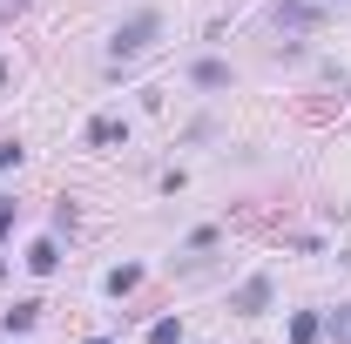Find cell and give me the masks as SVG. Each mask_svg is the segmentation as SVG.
<instances>
[{"instance_id":"cell-3","label":"cell","mask_w":351,"mask_h":344,"mask_svg":"<svg viewBox=\"0 0 351 344\" xmlns=\"http://www.w3.org/2000/svg\"><path fill=\"white\" fill-rule=\"evenodd\" d=\"M317 21H324L317 0H277V27H284V34H311Z\"/></svg>"},{"instance_id":"cell-15","label":"cell","mask_w":351,"mask_h":344,"mask_svg":"<svg viewBox=\"0 0 351 344\" xmlns=\"http://www.w3.org/2000/svg\"><path fill=\"white\" fill-rule=\"evenodd\" d=\"M0 82H7V68H0Z\"/></svg>"},{"instance_id":"cell-9","label":"cell","mask_w":351,"mask_h":344,"mask_svg":"<svg viewBox=\"0 0 351 344\" xmlns=\"http://www.w3.org/2000/svg\"><path fill=\"white\" fill-rule=\"evenodd\" d=\"M324 331H331V338H338V344H351V304H338V310L324 317Z\"/></svg>"},{"instance_id":"cell-10","label":"cell","mask_w":351,"mask_h":344,"mask_svg":"<svg viewBox=\"0 0 351 344\" xmlns=\"http://www.w3.org/2000/svg\"><path fill=\"white\" fill-rule=\"evenodd\" d=\"M149 344H182V324H176V317H156V324H149Z\"/></svg>"},{"instance_id":"cell-13","label":"cell","mask_w":351,"mask_h":344,"mask_svg":"<svg viewBox=\"0 0 351 344\" xmlns=\"http://www.w3.org/2000/svg\"><path fill=\"white\" fill-rule=\"evenodd\" d=\"M7 223H14V203H7V196H0V230H7Z\"/></svg>"},{"instance_id":"cell-5","label":"cell","mask_w":351,"mask_h":344,"mask_svg":"<svg viewBox=\"0 0 351 344\" xmlns=\"http://www.w3.org/2000/svg\"><path fill=\"white\" fill-rule=\"evenodd\" d=\"M189 82H196V88H230V61H196Z\"/></svg>"},{"instance_id":"cell-2","label":"cell","mask_w":351,"mask_h":344,"mask_svg":"<svg viewBox=\"0 0 351 344\" xmlns=\"http://www.w3.org/2000/svg\"><path fill=\"white\" fill-rule=\"evenodd\" d=\"M270 297H277V284H270V270H257V277H243V284L230 291V310L257 317V310H270Z\"/></svg>"},{"instance_id":"cell-4","label":"cell","mask_w":351,"mask_h":344,"mask_svg":"<svg viewBox=\"0 0 351 344\" xmlns=\"http://www.w3.org/2000/svg\"><path fill=\"white\" fill-rule=\"evenodd\" d=\"M135 284H142V263H122V270H108V277H101V291H108V297H129Z\"/></svg>"},{"instance_id":"cell-11","label":"cell","mask_w":351,"mask_h":344,"mask_svg":"<svg viewBox=\"0 0 351 344\" xmlns=\"http://www.w3.org/2000/svg\"><path fill=\"white\" fill-rule=\"evenodd\" d=\"M122 135H129V129H122V122H108V115H101V122H88V142H122Z\"/></svg>"},{"instance_id":"cell-12","label":"cell","mask_w":351,"mask_h":344,"mask_svg":"<svg viewBox=\"0 0 351 344\" xmlns=\"http://www.w3.org/2000/svg\"><path fill=\"white\" fill-rule=\"evenodd\" d=\"M21 162V142H0V169H14Z\"/></svg>"},{"instance_id":"cell-6","label":"cell","mask_w":351,"mask_h":344,"mask_svg":"<svg viewBox=\"0 0 351 344\" xmlns=\"http://www.w3.org/2000/svg\"><path fill=\"white\" fill-rule=\"evenodd\" d=\"M324 338V317H317V310H298V317H291V344H317Z\"/></svg>"},{"instance_id":"cell-14","label":"cell","mask_w":351,"mask_h":344,"mask_svg":"<svg viewBox=\"0 0 351 344\" xmlns=\"http://www.w3.org/2000/svg\"><path fill=\"white\" fill-rule=\"evenodd\" d=\"M88 344H115V338H88Z\"/></svg>"},{"instance_id":"cell-8","label":"cell","mask_w":351,"mask_h":344,"mask_svg":"<svg viewBox=\"0 0 351 344\" xmlns=\"http://www.w3.org/2000/svg\"><path fill=\"white\" fill-rule=\"evenodd\" d=\"M34 317H41V304H34V297H27V304H14V310H7V338L34 331Z\"/></svg>"},{"instance_id":"cell-7","label":"cell","mask_w":351,"mask_h":344,"mask_svg":"<svg viewBox=\"0 0 351 344\" xmlns=\"http://www.w3.org/2000/svg\"><path fill=\"white\" fill-rule=\"evenodd\" d=\"M54 263H61V250H54V236H41V243H27V270H34V277H47Z\"/></svg>"},{"instance_id":"cell-1","label":"cell","mask_w":351,"mask_h":344,"mask_svg":"<svg viewBox=\"0 0 351 344\" xmlns=\"http://www.w3.org/2000/svg\"><path fill=\"white\" fill-rule=\"evenodd\" d=\"M156 34H162V14H156V7H135L129 21L115 27V61H135V54H149V47H156Z\"/></svg>"}]
</instances>
